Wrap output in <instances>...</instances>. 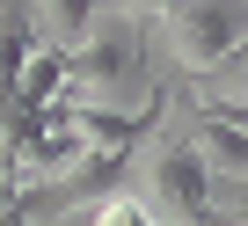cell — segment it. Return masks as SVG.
<instances>
[{
    "label": "cell",
    "instance_id": "obj_1",
    "mask_svg": "<svg viewBox=\"0 0 248 226\" xmlns=\"http://www.w3.org/2000/svg\"><path fill=\"white\" fill-rule=\"evenodd\" d=\"M190 153L212 182H248V124L219 117V109H190Z\"/></svg>",
    "mask_w": 248,
    "mask_h": 226
},
{
    "label": "cell",
    "instance_id": "obj_2",
    "mask_svg": "<svg viewBox=\"0 0 248 226\" xmlns=\"http://www.w3.org/2000/svg\"><path fill=\"white\" fill-rule=\"evenodd\" d=\"M88 226H154V211H146L132 190H109V197L88 211Z\"/></svg>",
    "mask_w": 248,
    "mask_h": 226
}]
</instances>
